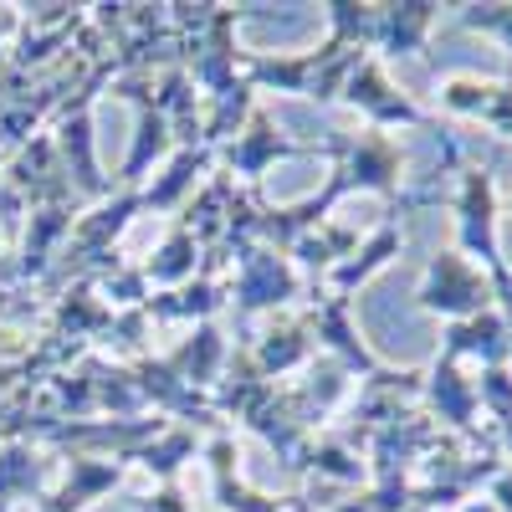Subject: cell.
<instances>
[{
	"label": "cell",
	"instance_id": "1",
	"mask_svg": "<svg viewBox=\"0 0 512 512\" xmlns=\"http://www.w3.org/2000/svg\"><path fill=\"white\" fill-rule=\"evenodd\" d=\"M420 308L431 313H482L487 308V282L461 262L456 251H441L431 262V277L420 287Z\"/></svg>",
	"mask_w": 512,
	"mask_h": 512
},
{
	"label": "cell",
	"instance_id": "4",
	"mask_svg": "<svg viewBox=\"0 0 512 512\" xmlns=\"http://www.w3.org/2000/svg\"><path fill=\"white\" fill-rule=\"evenodd\" d=\"M466 26H487L512 41V6H477V11H466Z\"/></svg>",
	"mask_w": 512,
	"mask_h": 512
},
{
	"label": "cell",
	"instance_id": "2",
	"mask_svg": "<svg viewBox=\"0 0 512 512\" xmlns=\"http://www.w3.org/2000/svg\"><path fill=\"white\" fill-rule=\"evenodd\" d=\"M349 98H354L359 108H369L379 123H425V118H420V108H410L405 98H395V88L379 77V67H359V72H354Z\"/></svg>",
	"mask_w": 512,
	"mask_h": 512
},
{
	"label": "cell",
	"instance_id": "3",
	"mask_svg": "<svg viewBox=\"0 0 512 512\" xmlns=\"http://www.w3.org/2000/svg\"><path fill=\"white\" fill-rule=\"evenodd\" d=\"M441 98H446L451 108H461V113L492 118L502 134L512 139V88H492V82H446Z\"/></svg>",
	"mask_w": 512,
	"mask_h": 512
},
{
	"label": "cell",
	"instance_id": "6",
	"mask_svg": "<svg viewBox=\"0 0 512 512\" xmlns=\"http://www.w3.org/2000/svg\"><path fill=\"white\" fill-rule=\"evenodd\" d=\"M144 512H185V497H180L175 487H169L164 497H154V502H144Z\"/></svg>",
	"mask_w": 512,
	"mask_h": 512
},
{
	"label": "cell",
	"instance_id": "7",
	"mask_svg": "<svg viewBox=\"0 0 512 512\" xmlns=\"http://www.w3.org/2000/svg\"><path fill=\"white\" fill-rule=\"evenodd\" d=\"M497 497H502V502H507V512H512V477H502V482H497Z\"/></svg>",
	"mask_w": 512,
	"mask_h": 512
},
{
	"label": "cell",
	"instance_id": "5",
	"mask_svg": "<svg viewBox=\"0 0 512 512\" xmlns=\"http://www.w3.org/2000/svg\"><path fill=\"white\" fill-rule=\"evenodd\" d=\"M185 251H190V241L175 236V241L164 246V262L154 267V277H175V272H185V267H190V256H185Z\"/></svg>",
	"mask_w": 512,
	"mask_h": 512
}]
</instances>
